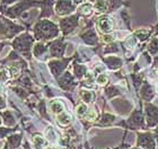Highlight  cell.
<instances>
[{
  "label": "cell",
  "mask_w": 158,
  "mask_h": 149,
  "mask_svg": "<svg viewBox=\"0 0 158 149\" xmlns=\"http://www.w3.org/2000/svg\"><path fill=\"white\" fill-rule=\"evenodd\" d=\"M35 36L40 40H50L56 37L59 33L58 26L50 20H40L35 25Z\"/></svg>",
  "instance_id": "1"
},
{
  "label": "cell",
  "mask_w": 158,
  "mask_h": 149,
  "mask_svg": "<svg viewBox=\"0 0 158 149\" xmlns=\"http://www.w3.org/2000/svg\"><path fill=\"white\" fill-rule=\"evenodd\" d=\"M137 146L143 149H156V137L150 132H137Z\"/></svg>",
  "instance_id": "2"
},
{
  "label": "cell",
  "mask_w": 158,
  "mask_h": 149,
  "mask_svg": "<svg viewBox=\"0 0 158 149\" xmlns=\"http://www.w3.org/2000/svg\"><path fill=\"white\" fill-rule=\"evenodd\" d=\"M146 120H147V126L154 128L158 124V107L152 103L145 104Z\"/></svg>",
  "instance_id": "3"
},
{
  "label": "cell",
  "mask_w": 158,
  "mask_h": 149,
  "mask_svg": "<svg viewBox=\"0 0 158 149\" xmlns=\"http://www.w3.org/2000/svg\"><path fill=\"white\" fill-rule=\"evenodd\" d=\"M127 126L129 129H145L141 110H135L132 112V114L127 121Z\"/></svg>",
  "instance_id": "4"
},
{
  "label": "cell",
  "mask_w": 158,
  "mask_h": 149,
  "mask_svg": "<svg viewBox=\"0 0 158 149\" xmlns=\"http://www.w3.org/2000/svg\"><path fill=\"white\" fill-rule=\"evenodd\" d=\"M75 8L76 6L71 0H58L56 5V13L59 16H66L73 13Z\"/></svg>",
  "instance_id": "5"
},
{
  "label": "cell",
  "mask_w": 158,
  "mask_h": 149,
  "mask_svg": "<svg viewBox=\"0 0 158 149\" xmlns=\"http://www.w3.org/2000/svg\"><path fill=\"white\" fill-rule=\"evenodd\" d=\"M77 25H78V15H73L71 17L63 18V19L60 20V26H61V30L63 31L64 35L73 32L76 28Z\"/></svg>",
  "instance_id": "6"
},
{
  "label": "cell",
  "mask_w": 158,
  "mask_h": 149,
  "mask_svg": "<svg viewBox=\"0 0 158 149\" xmlns=\"http://www.w3.org/2000/svg\"><path fill=\"white\" fill-rule=\"evenodd\" d=\"M97 26L103 33H110L113 30V22L109 16H102L97 20Z\"/></svg>",
  "instance_id": "7"
},
{
  "label": "cell",
  "mask_w": 158,
  "mask_h": 149,
  "mask_svg": "<svg viewBox=\"0 0 158 149\" xmlns=\"http://www.w3.org/2000/svg\"><path fill=\"white\" fill-rule=\"evenodd\" d=\"M64 51V44L61 41H56L51 45V54L53 56H62Z\"/></svg>",
  "instance_id": "8"
},
{
  "label": "cell",
  "mask_w": 158,
  "mask_h": 149,
  "mask_svg": "<svg viewBox=\"0 0 158 149\" xmlns=\"http://www.w3.org/2000/svg\"><path fill=\"white\" fill-rule=\"evenodd\" d=\"M141 97L143 99H146V101H150V99H152V97H154V89L152 88V86L149 85L148 83H146L143 86H142L141 88Z\"/></svg>",
  "instance_id": "9"
},
{
  "label": "cell",
  "mask_w": 158,
  "mask_h": 149,
  "mask_svg": "<svg viewBox=\"0 0 158 149\" xmlns=\"http://www.w3.org/2000/svg\"><path fill=\"white\" fill-rule=\"evenodd\" d=\"M106 63H107V66L110 67V69H113L115 70L118 68L122 66V60L120 58H116V56H110V58H105L104 59Z\"/></svg>",
  "instance_id": "10"
},
{
  "label": "cell",
  "mask_w": 158,
  "mask_h": 149,
  "mask_svg": "<svg viewBox=\"0 0 158 149\" xmlns=\"http://www.w3.org/2000/svg\"><path fill=\"white\" fill-rule=\"evenodd\" d=\"M81 36H82V40L88 44H95L96 42H97V36H96L95 32H94L93 30L87 31L86 33L82 34Z\"/></svg>",
  "instance_id": "11"
},
{
  "label": "cell",
  "mask_w": 158,
  "mask_h": 149,
  "mask_svg": "<svg viewBox=\"0 0 158 149\" xmlns=\"http://www.w3.org/2000/svg\"><path fill=\"white\" fill-rule=\"evenodd\" d=\"M50 109L52 111L53 113H56V114H60L61 112H63V109H64V106L63 104L58 99H53L50 102Z\"/></svg>",
  "instance_id": "12"
},
{
  "label": "cell",
  "mask_w": 158,
  "mask_h": 149,
  "mask_svg": "<svg viewBox=\"0 0 158 149\" xmlns=\"http://www.w3.org/2000/svg\"><path fill=\"white\" fill-rule=\"evenodd\" d=\"M56 120H58V123H59L60 126H66L71 122V116L66 112H61L60 114H58Z\"/></svg>",
  "instance_id": "13"
},
{
  "label": "cell",
  "mask_w": 158,
  "mask_h": 149,
  "mask_svg": "<svg viewBox=\"0 0 158 149\" xmlns=\"http://www.w3.org/2000/svg\"><path fill=\"white\" fill-rule=\"evenodd\" d=\"M107 1L106 0H96V2L94 3V9L98 13H105L107 10Z\"/></svg>",
  "instance_id": "14"
},
{
  "label": "cell",
  "mask_w": 158,
  "mask_h": 149,
  "mask_svg": "<svg viewBox=\"0 0 158 149\" xmlns=\"http://www.w3.org/2000/svg\"><path fill=\"white\" fill-rule=\"evenodd\" d=\"M93 13V5L92 3H84L82 6H80L79 8V14L84 15V16H89Z\"/></svg>",
  "instance_id": "15"
},
{
  "label": "cell",
  "mask_w": 158,
  "mask_h": 149,
  "mask_svg": "<svg viewBox=\"0 0 158 149\" xmlns=\"http://www.w3.org/2000/svg\"><path fill=\"white\" fill-rule=\"evenodd\" d=\"M114 121H115V116L112 115V114H107V113H105V114L102 116V120L99 121V124L109 126V124H112Z\"/></svg>",
  "instance_id": "16"
},
{
  "label": "cell",
  "mask_w": 158,
  "mask_h": 149,
  "mask_svg": "<svg viewBox=\"0 0 158 149\" xmlns=\"http://www.w3.org/2000/svg\"><path fill=\"white\" fill-rule=\"evenodd\" d=\"M80 97H81V99L84 102L90 103V102H93L95 95H94L93 92H89V90H81V92H80Z\"/></svg>",
  "instance_id": "17"
},
{
  "label": "cell",
  "mask_w": 158,
  "mask_h": 149,
  "mask_svg": "<svg viewBox=\"0 0 158 149\" xmlns=\"http://www.w3.org/2000/svg\"><path fill=\"white\" fill-rule=\"evenodd\" d=\"M33 143L37 149H42L43 147H44V145H45V140H44V138H43L42 136L36 135V136H34V138H33Z\"/></svg>",
  "instance_id": "18"
},
{
  "label": "cell",
  "mask_w": 158,
  "mask_h": 149,
  "mask_svg": "<svg viewBox=\"0 0 158 149\" xmlns=\"http://www.w3.org/2000/svg\"><path fill=\"white\" fill-rule=\"evenodd\" d=\"M148 51L152 53V56H155L158 53V39H154L148 45Z\"/></svg>",
  "instance_id": "19"
},
{
  "label": "cell",
  "mask_w": 158,
  "mask_h": 149,
  "mask_svg": "<svg viewBox=\"0 0 158 149\" xmlns=\"http://www.w3.org/2000/svg\"><path fill=\"white\" fill-rule=\"evenodd\" d=\"M150 35V32L147 30H140V31H137L135 33V36L138 37V40L140 41H145L147 37Z\"/></svg>",
  "instance_id": "20"
},
{
  "label": "cell",
  "mask_w": 158,
  "mask_h": 149,
  "mask_svg": "<svg viewBox=\"0 0 158 149\" xmlns=\"http://www.w3.org/2000/svg\"><path fill=\"white\" fill-rule=\"evenodd\" d=\"M9 72H10V76L14 77V78H15V77H17L20 72L19 66H18V64H16V63H13V64L9 67Z\"/></svg>",
  "instance_id": "21"
},
{
  "label": "cell",
  "mask_w": 158,
  "mask_h": 149,
  "mask_svg": "<svg viewBox=\"0 0 158 149\" xmlns=\"http://www.w3.org/2000/svg\"><path fill=\"white\" fill-rule=\"evenodd\" d=\"M97 84H98L99 86H104L106 84L109 83V76L105 75V73H101L98 77H97V79H96Z\"/></svg>",
  "instance_id": "22"
},
{
  "label": "cell",
  "mask_w": 158,
  "mask_h": 149,
  "mask_svg": "<svg viewBox=\"0 0 158 149\" xmlns=\"http://www.w3.org/2000/svg\"><path fill=\"white\" fill-rule=\"evenodd\" d=\"M46 51V47L45 45H43V44H41V43H39V44H36L35 45V48H34V54L36 56H41L43 52H45Z\"/></svg>",
  "instance_id": "23"
},
{
  "label": "cell",
  "mask_w": 158,
  "mask_h": 149,
  "mask_svg": "<svg viewBox=\"0 0 158 149\" xmlns=\"http://www.w3.org/2000/svg\"><path fill=\"white\" fill-rule=\"evenodd\" d=\"M106 95L109 97H114L116 96V95H120V92H118V89H116L115 87H110V88H107L106 89Z\"/></svg>",
  "instance_id": "24"
},
{
  "label": "cell",
  "mask_w": 158,
  "mask_h": 149,
  "mask_svg": "<svg viewBox=\"0 0 158 149\" xmlns=\"http://www.w3.org/2000/svg\"><path fill=\"white\" fill-rule=\"evenodd\" d=\"M76 111H77V114H78V115H84V114L87 113L88 109H87V105H86V104H79V105L77 106Z\"/></svg>",
  "instance_id": "25"
},
{
  "label": "cell",
  "mask_w": 158,
  "mask_h": 149,
  "mask_svg": "<svg viewBox=\"0 0 158 149\" xmlns=\"http://www.w3.org/2000/svg\"><path fill=\"white\" fill-rule=\"evenodd\" d=\"M86 115V119L89 120V121H92V120H95L96 116H97V113L94 111V110H89V111H87V113L85 114Z\"/></svg>",
  "instance_id": "26"
},
{
  "label": "cell",
  "mask_w": 158,
  "mask_h": 149,
  "mask_svg": "<svg viewBox=\"0 0 158 149\" xmlns=\"http://www.w3.org/2000/svg\"><path fill=\"white\" fill-rule=\"evenodd\" d=\"M8 75H7L6 70H0V80H2V81H6L7 79H8Z\"/></svg>",
  "instance_id": "27"
},
{
  "label": "cell",
  "mask_w": 158,
  "mask_h": 149,
  "mask_svg": "<svg viewBox=\"0 0 158 149\" xmlns=\"http://www.w3.org/2000/svg\"><path fill=\"white\" fill-rule=\"evenodd\" d=\"M15 1H17V0H1V2H2L3 5H7V3H13V2H15Z\"/></svg>",
  "instance_id": "28"
},
{
  "label": "cell",
  "mask_w": 158,
  "mask_h": 149,
  "mask_svg": "<svg viewBox=\"0 0 158 149\" xmlns=\"http://www.w3.org/2000/svg\"><path fill=\"white\" fill-rule=\"evenodd\" d=\"M73 1H75V3H80L82 1H85V0H73Z\"/></svg>",
  "instance_id": "29"
},
{
  "label": "cell",
  "mask_w": 158,
  "mask_h": 149,
  "mask_svg": "<svg viewBox=\"0 0 158 149\" xmlns=\"http://www.w3.org/2000/svg\"><path fill=\"white\" fill-rule=\"evenodd\" d=\"M155 64H156V66H158V56H156V59H155Z\"/></svg>",
  "instance_id": "30"
},
{
  "label": "cell",
  "mask_w": 158,
  "mask_h": 149,
  "mask_svg": "<svg viewBox=\"0 0 158 149\" xmlns=\"http://www.w3.org/2000/svg\"><path fill=\"white\" fill-rule=\"evenodd\" d=\"M130 149H143V148H141V147H132Z\"/></svg>",
  "instance_id": "31"
},
{
  "label": "cell",
  "mask_w": 158,
  "mask_h": 149,
  "mask_svg": "<svg viewBox=\"0 0 158 149\" xmlns=\"http://www.w3.org/2000/svg\"><path fill=\"white\" fill-rule=\"evenodd\" d=\"M156 137V140H157V149H158V135L157 136H155Z\"/></svg>",
  "instance_id": "32"
},
{
  "label": "cell",
  "mask_w": 158,
  "mask_h": 149,
  "mask_svg": "<svg viewBox=\"0 0 158 149\" xmlns=\"http://www.w3.org/2000/svg\"><path fill=\"white\" fill-rule=\"evenodd\" d=\"M156 132H158V128H156Z\"/></svg>",
  "instance_id": "33"
}]
</instances>
